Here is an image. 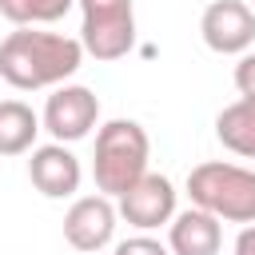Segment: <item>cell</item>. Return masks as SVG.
Instances as JSON below:
<instances>
[{
  "instance_id": "1",
  "label": "cell",
  "mask_w": 255,
  "mask_h": 255,
  "mask_svg": "<svg viewBox=\"0 0 255 255\" xmlns=\"http://www.w3.org/2000/svg\"><path fill=\"white\" fill-rule=\"evenodd\" d=\"M84 44L64 32H40V28H16L0 40V80L16 92H40L60 88L68 76L84 64Z\"/></svg>"
},
{
  "instance_id": "2",
  "label": "cell",
  "mask_w": 255,
  "mask_h": 255,
  "mask_svg": "<svg viewBox=\"0 0 255 255\" xmlns=\"http://www.w3.org/2000/svg\"><path fill=\"white\" fill-rule=\"evenodd\" d=\"M147 159H151V139L143 124L108 120L96 131V155H92V175H96L100 195L120 199L124 191H131L147 175Z\"/></svg>"
},
{
  "instance_id": "3",
  "label": "cell",
  "mask_w": 255,
  "mask_h": 255,
  "mask_svg": "<svg viewBox=\"0 0 255 255\" xmlns=\"http://www.w3.org/2000/svg\"><path fill=\"white\" fill-rule=\"evenodd\" d=\"M191 207L211 211L219 223H255V171L223 159L195 163L187 171Z\"/></svg>"
},
{
  "instance_id": "4",
  "label": "cell",
  "mask_w": 255,
  "mask_h": 255,
  "mask_svg": "<svg viewBox=\"0 0 255 255\" xmlns=\"http://www.w3.org/2000/svg\"><path fill=\"white\" fill-rule=\"evenodd\" d=\"M80 44L88 56L112 64L135 48V4L131 0H76Z\"/></svg>"
},
{
  "instance_id": "5",
  "label": "cell",
  "mask_w": 255,
  "mask_h": 255,
  "mask_svg": "<svg viewBox=\"0 0 255 255\" xmlns=\"http://www.w3.org/2000/svg\"><path fill=\"white\" fill-rule=\"evenodd\" d=\"M40 124L56 143H76L100 124V96L84 84H60L48 96Z\"/></svg>"
},
{
  "instance_id": "6",
  "label": "cell",
  "mask_w": 255,
  "mask_h": 255,
  "mask_svg": "<svg viewBox=\"0 0 255 255\" xmlns=\"http://www.w3.org/2000/svg\"><path fill=\"white\" fill-rule=\"evenodd\" d=\"M199 36L219 56H243L255 44V12L247 0H211L199 16Z\"/></svg>"
},
{
  "instance_id": "7",
  "label": "cell",
  "mask_w": 255,
  "mask_h": 255,
  "mask_svg": "<svg viewBox=\"0 0 255 255\" xmlns=\"http://www.w3.org/2000/svg\"><path fill=\"white\" fill-rule=\"evenodd\" d=\"M116 211H120V219H128V227L155 231L175 219V183L159 171H147L131 191H124L116 199Z\"/></svg>"
},
{
  "instance_id": "8",
  "label": "cell",
  "mask_w": 255,
  "mask_h": 255,
  "mask_svg": "<svg viewBox=\"0 0 255 255\" xmlns=\"http://www.w3.org/2000/svg\"><path fill=\"white\" fill-rule=\"evenodd\" d=\"M116 219H120V211H116V203L108 195H100V191L80 195L64 215V239H68V247H76L84 255L104 251L112 243V235H116Z\"/></svg>"
},
{
  "instance_id": "9",
  "label": "cell",
  "mask_w": 255,
  "mask_h": 255,
  "mask_svg": "<svg viewBox=\"0 0 255 255\" xmlns=\"http://www.w3.org/2000/svg\"><path fill=\"white\" fill-rule=\"evenodd\" d=\"M28 179H32V187H36L40 195H48V199H68V195L80 191L84 167H80V159H76V151H72L68 143H56V139H52V143L32 147Z\"/></svg>"
},
{
  "instance_id": "10",
  "label": "cell",
  "mask_w": 255,
  "mask_h": 255,
  "mask_svg": "<svg viewBox=\"0 0 255 255\" xmlns=\"http://www.w3.org/2000/svg\"><path fill=\"white\" fill-rule=\"evenodd\" d=\"M167 247H171V255H219L223 223L203 207L175 211V219L167 223Z\"/></svg>"
},
{
  "instance_id": "11",
  "label": "cell",
  "mask_w": 255,
  "mask_h": 255,
  "mask_svg": "<svg viewBox=\"0 0 255 255\" xmlns=\"http://www.w3.org/2000/svg\"><path fill=\"white\" fill-rule=\"evenodd\" d=\"M215 135L227 151L255 159V96H239L215 116Z\"/></svg>"
},
{
  "instance_id": "12",
  "label": "cell",
  "mask_w": 255,
  "mask_h": 255,
  "mask_svg": "<svg viewBox=\"0 0 255 255\" xmlns=\"http://www.w3.org/2000/svg\"><path fill=\"white\" fill-rule=\"evenodd\" d=\"M40 116L24 100H0V155H24L36 147Z\"/></svg>"
},
{
  "instance_id": "13",
  "label": "cell",
  "mask_w": 255,
  "mask_h": 255,
  "mask_svg": "<svg viewBox=\"0 0 255 255\" xmlns=\"http://www.w3.org/2000/svg\"><path fill=\"white\" fill-rule=\"evenodd\" d=\"M76 8V0H0V16L12 20L16 28H40L56 24Z\"/></svg>"
},
{
  "instance_id": "14",
  "label": "cell",
  "mask_w": 255,
  "mask_h": 255,
  "mask_svg": "<svg viewBox=\"0 0 255 255\" xmlns=\"http://www.w3.org/2000/svg\"><path fill=\"white\" fill-rule=\"evenodd\" d=\"M112 255H171V247H163L159 239H151L147 231H139V235H131V239H120Z\"/></svg>"
},
{
  "instance_id": "15",
  "label": "cell",
  "mask_w": 255,
  "mask_h": 255,
  "mask_svg": "<svg viewBox=\"0 0 255 255\" xmlns=\"http://www.w3.org/2000/svg\"><path fill=\"white\" fill-rule=\"evenodd\" d=\"M235 88L239 96H255V52H243L235 64Z\"/></svg>"
},
{
  "instance_id": "16",
  "label": "cell",
  "mask_w": 255,
  "mask_h": 255,
  "mask_svg": "<svg viewBox=\"0 0 255 255\" xmlns=\"http://www.w3.org/2000/svg\"><path fill=\"white\" fill-rule=\"evenodd\" d=\"M235 255H255V223H247L235 235Z\"/></svg>"
}]
</instances>
